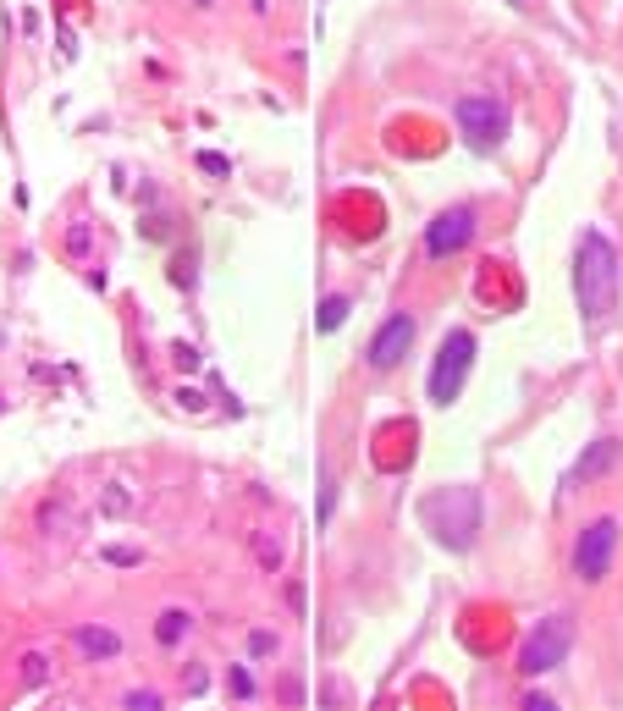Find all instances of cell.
I'll list each match as a JSON object with an SVG mask.
<instances>
[{
    "label": "cell",
    "instance_id": "cell-1",
    "mask_svg": "<svg viewBox=\"0 0 623 711\" xmlns=\"http://www.w3.org/2000/svg\"><path fill=\"white\" fill-rule=\"evenodd\" d=\"M574 298H579V315L590 331H601L612 315H618V298H623V254L612 248V238L601 227H585L579 243H574Z\"/></svg>",
    "mask_w": 623,
    "mask_h": 711
},
{
    "label": "cell",
    "instance_id": "cell-2",
    "mask_svg": "<svg viewBox=\"0 0 623 711\" xmlns=\"http://www.w3.org/2000/svg\"><path fill=\"white\" fill-rule=\"evenodd\" d=\"M480 519H486V502H480L474 485H442V491H431L420 502V524L447 551H469L474 535H480Z\"/></svg>",
    "mask_w": 623,
    "mask_h": 711
},
{
    "label": "cell",
    "instance_id": "cell-3",
    "mask_svg": "<svg viewBox=\"0 0 623 711\" xmlns=\"http://www.w3.org/2000/svg\"><path fill=\"white\" fill-rule=\"evenodd\" d=\"M569 651H574V618H569V612H551V618H540V623L519 639L513 667H519L524 678H546V673H558V667L569 662Z\"/></svg>",
    "mask_w": 623,
    "mask_h": 711
},
{
    "label": "cell",
    "instance_id": "cell-4",
    "mask_svg": "<svg viewBox=\"0 0 623 711\" xmlns=\"http://www.w3.org/2000/svg\"><path fill=\"white\" fill-rule=\"evenodd\" d=\"M474 353H480V342H474V331H469V326H453V331L442 336L436 365H431V381H425V392H431V403H436V408H453V403L463 397L469 370H474Z\"/></svg>",
    "mask_w": 623,
    "mask_h": 711
},
{
    "label": "cell",
    "instance_id": "cell-5",
    "mask_svg": "<svg viewBox=\"0 0 623 711\" xmlns=\"http://www.w3.org/2000/svg\"><path fill=\"white\" fill-rule=\"evenodd\" d=\"M453 122H458V132L469 138V150H480V155H492V150H502V138H508V127H513V111H508V100L502 94H458L453 100Z\"/></svg>",
    "mask_w": 623,
    "mask_h": 711
},
{
    "label": "cell",
    "instance_id": "cell-6",
    "mask_svg": "<svg viewBox=\"0 0 623 711\" xmlns=\"http://www.w3.org/2000/svg\"><path fill=\"white\" fill-rule=\"evenodd\" d=\"M618 535H623V524L612 519V513H601V519H590L579 535H574V580L579 585H601L607 574H612V557H618Z\"/></svg>",
    "mask_w": 623,
    "mask_h": 711
},
{
    "label": "cell",
    "instance_id": "cell-7",
    "mask_svg": "<svg viewBox=\"0 0 623 711\" xmlns=\"http://www.w3.org/2000/svg\"><path fill=\"white\" fill-rule=\"evenodd\" d=\"M414 336H420V320H414L408 309H392V315L375 326V336L365 342V365H370V375H392V370L408 359Z\"/></svg>",
    "mask_w": 623,
    "mask_h": 711
},
{
    "label": "cell",
    "instance_id": "cell-8",
    "mask_svg": "<svg viewBox=\"0 0 623 711\" xmlns=\"http://www.w3.org/2000/svg\"><path fill=\"white\" fill-rule=\"evenodd\" d=\"M480 238V204H447L442 216H431L425 227V254L431 259H453Z\"/></svg>",
    "mask_w": 623,
    "mask_h": 711
},
{
    "label": "cell",
    "instance_id": "cell-9",
    "mask_svg": "<svg viewBox=\"0 0 623 711\" xmlns=\"http://www.w3.org/2000/svg\"><path fill=\"white\" fill-rule=\"evenodd\" d=\"M618 463H623V442H618V436H596V442L579 453V463H574L569 480H574V485H590V480H601V474L618 469Z\"/></svg>",
    "mask_w": 623,
    "mask_h": 711
},
{
    "label": "cell",
    "instance_id": "cell-10",
    "mask_svg": "<svg viewBox=\"0 0 623 711\" xmlns=\"http://www.w3.org/2000/svg\"><path fill=\"white\" fill-rule=\"evenodd\" d=\"M73 646H78L83 662H116L122 657V634L111 623H78L73 628Z\"/></svg>",
    "mask_w": 623,
    "mask_h": 711
},
{
    "label": "cell",
    "instance_id": "cell-11",
    "mask_svg": "<svg viewBox=\"0 0 623 711\" xmlns=\"http://www.w3.org/2000/svg\"><path fill=\"white\" fill-rule=\"evenodd\" d=\"M188 634H193V612H188V607H166V612L155 618V646H161V651H177Z\"/></svg>",
    "mask_w": 623,
    "mask_h": 711
},
{
    "label": "cell",
    "instance_id": "cell-12",
    "mask_svg": "<svg viewBox=\"0 0 623 711\" xmlns=\"http://www.w3.org/2000/svg\"><path fill=\"white\" fill-rule=\"evenodd\" d=\"M17 667H23V673H17V684H23V689H44V684L55 678V662H50L44 651H23V662H17Z\"/></svg>",
    "mask_w": 623,
    "mask_h": 711
},
{
    "label": "cell",
    "instance_id": "cell-13",
    "mask_svg": "<svg viewBox=\"0 0 623 711\" xmlns=\"http://www.w3.org/2000/svg\"><path fill=\"white\" fill-rule=\"evenodd\" d=\"M348 309H354V298H348V293H326V298H320V309H315V326L331 336V331H342Z\"/></svg>",
    "mask_w": 623,
    "mask_h": 711
},
{
    "label": "cell",
    "instance_id": "cell-14",
    "mask_svg": "<svg viewBox=\"0 0 623 711\" xmlns=\"http://www.w3.org/2000/svg\"><path fill=\"white\" fill-rule=\"evenodd\" d=\"M138 508V496L122 485V480H111L105 491H100V513H111V519H122V513H132Z\"/></svg>",
    "mask_w": 623,
    "mask_h": 711
},
{
    "label": "cell",
    "instance_id": "cell-15",
    "mask_svg": "<svg viewBox=\"0 0 623 711\" xmlns=\"http://www.w3.org/2000/svg\"><path fill=\"white\" fill-rule=\"evenodd\" d=\"M227 689H232V695H238V700H254V695H259V678H254V673H248V662H243V667H232V673H227Z\"/></svg>",
    "mask_w": 623,
    "mask_h": 711
},
{
    "label": "cell",
    "instance_id": "cell-16",
    "mask_svg": "<svg viewBox=\"0 0 623 711\" xmlns=\"http://www.w3.org/2000/svg\"><path fill=\"white\" fill-rule=\"evenodd\" d=\"M276 651H282V639H276L270 628H248V657L259 662V657H276Z\"/></svg>",
    "mask_w": 623,
    "mask_h": 711
},
{
    "label": "cell",
    "instance_id": "cell-17",
    "mask_svg": "<svg viewBox=\"0 0 623 711\" xmlns=\"http://www.w3.org/2000/svg\"><path fill=\"white\" fill-rule=\"evenodd\" d=\"M254 557L265 568H282V541H270V535H254Z\"/></svg>",
    "mask_w": 623,
    "mask_h": 711
},
{
    "label": "cell",
    "instance_id": "cell-18",
    "mask_svg": "<svg viewBox=\"0 0 623 711\" xmlns=\"http://www.w3.org/2000/svg\"><path fill=\"white\" fill-rule=\"evenodd\" d=\"M122 706H127V711H155V706H161V695H155V689H127V695H122Z\"/></svg>",
    "mask_w": 623,
    "mask_h": 711
},
{
    "label": "cell",
    "instance_id": "cell-19",
    "mask_svg": "<svg viewBox=\"0 0 623 711\" xmlns=\"http://www.w3.org/2000/svg\"><path fill=\"white\" fill-rule=\"evenodd\" d=\"M171 359H177V370H199V353H193L188 342H177V347H171Z\"/></svg>",
    "mask_w": 623,
    "mask_h": 711
},
{
    "label": "cell",
    "instance_id": "cell-20",
    "mask_svg": "<svg viewBox=\"0 0 623 711\" xmlns=\"http://www.w3.org/2000/svg\"><path fill=\"white\" fill-rule=\"evenodd\" d=\"M182 689H188V695H204V689H210V673H204V667H193V673H188V684H182Z\"/></svg>",
    "mask_w": 623,
    "mask_h": 711
},
{
    "label": "cell",
    "instance_id": "cell-21",
    "mask_svg": "<svg viewBox=\"0 0 623 711\" xmlns=\"http://www.w3.org/2000/svg\"><path fill=\"white\" fill-rule=\"evenodd\" d=\"M105 557H111V562H122V568H132V562H138V551H132V546H105Z\"/></svg>",
    "mask_w": 623,
    "mask_h": 711
},
{
    "label": "cell",
    "instance_id": "cell-22",
    "mask_svg": "<svg viewBox=\"0 0 623 711\" xmlns=\"http://www.w3.org/2000/svg\"><path fill=\"white\" fill-rule=\"evenodd\" d=\"M524 711H551V695H540V689H530V695H524Z\"/></svg>",
    "mask_w": 623,
    "mask_h": 711
},
{
    "label": "cell",
    "instance_id": "cell-23",
    "mask_svg": "<svg viewBox=\"0 0 623 711\" xmlns=\"http://www.w3.org/2000/svg\"><path fill=\"white\" fill-rule=\"evenodd\" d=\"M199 166L210 171V177H227V161H221V155H199Z\"/></svg>",
    "mask_w": 623,
    "mask_h": 711
},
{
    "label": "cell",
    "instance_id": "cell-24",
    "mask_svg": "<svg viewBox=\"0 0 623 711\" xmlns=\"http://www.w3.org/2000/svg\"><path fill=\"white\" fill-rule=\"evenodd\" d=\"M193 6H199V12H210V6H216V0H193Z\"/></svg>",
    "mask_w": 623,
    "mask_h": 711
},
{
    "label": "cell",
    "instance_id": "cell-25",
    "mask_svg": "<svg viewBox=\"0 0 623 711\" xmlns=\"http://www.w3.org/2000/svg\"><path fill=\"white\" fill-rule=\"evenodd\" d=\"M508 6H524V0H508Z\"/></svg>",
    "mask_w": 623,
    "mask_h": 711
}]
</instances>
